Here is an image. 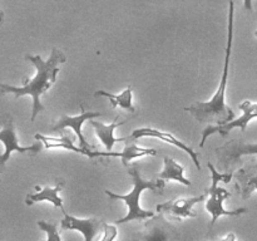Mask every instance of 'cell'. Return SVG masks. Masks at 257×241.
Returning a JSON list of instances; mask_svg holds the SVG:
<instances>
[{
	"mask_svg": "<svg viewBox=\"0 0 257 241\" xmlns=\"http://www.w3.org/2000/svg\"><path fill=\"white\" fill-rule=\"evenodd\" d=\"M62 211L64 217L60 221V228L64 231H80L83 236H84V241H94L95 236L100 232L102 228H104V222H103V220H99V218H79L67 213L64 208H62Z\"/></svg>",
	"mask_w": 257,
	"mask_h": 241,
	"instance_id": "cell-11",
	"label": "cell"
},
{
	"mask_svg": "<svg viewBox=\"0 0 257 241\" xmlns=\"http://www.w3.org/2000/svg\"><path fill=\"white\" fill-rule=\"evenodd\" d=\"M255 37L257 38V30H256V32H255Z\"/></svg>",
	"mask_w": 257,
	"mask_h": 241,
	"instance_id": "cell-24",
	"label": "cell"
},
{
	"mask_svg": "<svg viewBox=\"0 0 257 241\" xmlns=\"http://www.w3.org/2000/svg\"><path fill=\"white\" fill-rule=\"evenodd\" d=\"M137 141L135 138L127 137L125 140V146L123 148V151L120 152H99V151H93L92 158L95 157H117L120 158L123 162V165L128 166L130 161L135 160V158H140V157H145V156H156L157 155V150L155 148H143L137 146Z\"/></svg>",
	"mask_w": 257,
	"mask_h": 241,
	"instance_id": "cell-13",
	"label": "cell"
},
{
	"mask_svg": "<svg viewBox=\"0 0 257 241\" xmlns=\"http://www.w3.org/2000/svg\"><path fill=\"white\" fill-rule=\"evenodd\" d=\"M235 2L230 0V9H228V28H227V45H226L225 65H223L222 77H221L220 87L208 102H195L190 107H186L196 119L200 123H215L226 125L235 119V112L231 109L226 103V88L228 79V65H230L231 48L233 40V22H235Z\"/></svg>",
	"mask_w": 257,
	"mask_h": 241,
	"instance_id": "cell-2",
	"label": "cell"
},
{
	"mask_svg": "<svg viewBox=\"0 0 257 241\" xmlns=\"http://www.w3.org/2000/svg\"><path fill=\"white\" fill-rule=\"evenodd\" d=\"M165 166L162 172L160 173V178L163 181H177L185 186H191V181L185 177V167L181 166L173 158L165 157Z\"/></svg>",
	"mask_w": 257,
	"mask_h": 241,
	"instance_id": "cell-18",
	"label": "cell"
},
{
	"mask_svg": "<svg viewBox=\"0 0 257 241\" xmlns=\"http://www.w3.org/2000/svg\"><path fill=\"white\" fill-rule=\"evenodd\" d=\"M0 141L4 145V153L0 157V166H4L5 162L10 158L13 151H17L19 153H38L42 150V143L38 142L33 146H20L18 142L17 133H15V127H14V120L13 117L9 114L4 115V119L2 123V132H0Z\"/></svg>",
	"mask_w": 257,
	"mask_h": 241,
	"instance_id": "cell-6",
	"label": "cell"
},
{
	"mask_svg": "<svg viewBox=\"0 0 257 241\" xmlns=\"http://www.w3.org/2000/svg\"><path fill=\"white\" fill-rule=\"evenodd\" d=\"M103 238L100 241H114L115 237H117L118 230L115 226L108 225V223H104V228H103Z\"/></svg>",
	"mask_w": 257,
	"mask_h": 241,
	"instance_id": "cell-21",
	"label": "cell"
},
{
	"mask_svg": "<svg viewBox=\"0 0 257 241\" xmlns=\"http://www.w3.org/2000/svg\"><path fill=\"white\" fill-rule=\"evenodd\" d=\"M181 236L177 228L166 218V215L160 213L150 217L145 226L133 237V241H180Z\"/></svg>",
	"mask_w": 257,
	"mask_h": 241,
	"instance_id": "cell-5",
	"label": "cell"
},
{
	"mask_svg": "<svg viewBox=\"0 0 257 241\" xmlns=\"http://www.w3.org/2000/svg\"><path fill=\"white\" fill-rule=\"evenodd\" d=\"M207 166L211 171V181H212V183H211V187L207 190L210 197H208L207 202H206V210L212 216V221L210 223V227H212L221 216H240L242 213L247 212V208L242 207L233 211H227L223 207V201L230 197L231 193L226 188L220 187L218 182L222 181V182L228 183L231 178H232V173H220L211 162H208Z\"/></svg>",
	"mask_w": 257,
	"mask_h": 241,
	"instance_id": "cell-4",
	"label": "cell"
},
{
	"mask_svg": "<svg viewBox=\"0 0 257 241\" xmlns=\"http://www.w3.org/2000/svg\"><path fill=\"white\" fill-rule=\"evenodd\" d=\"M236 188L243 200L251 197L257 190V162H250L240 168L235 175Z\"/></svg>",
	"mask_w": 257,
	"mask_h": 241,
	"instance_id": "cell-14",
	"label": "cell"
},
{
	"mask_svg": "<svg viewBox=\"0 0 257 241\" xmlns=\"http://www.w3.org/2000/svg\"><path fill=\"white\" fill-rule=\"evenodd\" d=\"M216 241H236V236L233 232H228L225 237L221 238V240H216Z\"/></svg>",
	"mask_w": 257,
	"mask_h": 241,
	"instance_id": "cell-22",
	"label": "cell"
},
{
	"mask_svg": "<svg viewBox=\"0 0 257 241\" xmlns=\"http://www.w3.org/2000/svg\"><path fill=\"white\" fill-rule=\"evenodd\" d=\"M216 155L220 162V167L228 171L243 156L257 155V142L250 143L241 140L228 141L216 150Z\"/></svg>",
	"mask_w": 257,
	"mask_h": 241,
	"instance_id": "cell-8",
	"label": "cell"
},
{
	"mask_svg": "<svg viewBox=\"0 0 257 241\" xmlns=\"http://www.w3.org/2000/svg\"><path fill=\"white\" fill-rule=\"evenodd\" d=\"M132 138L135 140H140V138L143 137H151V138H157V140L163 141V142L168 143V145H172L175 146L176 148L181 151H185L188 156L191 157V160L193 161L196 167L200 170L201 165H200V161H198V153L196 151H193L192 148L188 147L186 143H183L182 141L178 140L176 136H173L172 133L170 132H165V131H160V130H156V128H151V127H145V128H137V130L133 131Z\"/></svg>",
	"mask_w": 257,
	"mask_h": 241,
	"instance_id": "cell-12",
	"label": "cell"
},
{
	"mask_svg": "<svg viewBox=\"0 0 257 241\" xmlns=\"http://www.w3.org/2000/svg\"><path fill=\"white\" fill-rule=\"evenodd\" d=\"M207 195L208 191H206L202 195L195 196V197L177 198V200L167 201V202L157 205L156 210L158 211V213H163V215L168 216L171 220L181 221L182 218L186 217H196L197 213L193 211V206L197 205L198 202L205 201Z\"/></svg>",
	"mask_w": 257,
	"mask_h": 241,
	"instance_id": "cell-9",
	"label": "cell"
},
{
	"mask_svg": "<svg viewBox=\"0 0 257 241\" xmlns=\"http://www.w3.org/2000/svg\"><path fill=\"white\" fill-rule=\"evenodd\" d=\"M35 140L44 143L47 150H50V148H64V150L73 151L75 153L84 155L88 158H92L93 150H84L83 147H77L68 136H64V137H49V136L39 135L38 133V135H35Z\"/></svg>",
	"mask_w": 257,
	"mask_h": 241,
	"instance_id": "cell-17",
	"label": "cell"
},
{
	"mask_svg": "<svg viewBox=\"0 0 257 241\" xmlns=\"http://www.w3.org/2000/svg\"><path fill=\"white\" fill-rule=\"evenodd\" d=\"M90 126L94 128L95 135L97 137L99 138L100 142L103 143V146L105 147L107 152H110L112 148L114 147L115 143H120V142H125L127 137L123 138H117L114 136V130L119 126H122L123 123H125V120H117L115 119L114 122H112L110 125H104L102 122H98V120L90 119L89 120Z\"/></svg>",
	"mask_w": 257,
	"mask_h": 241,
	"instance_id": "cell-16",
	"label": "cell"
},
{
	"mask_svg": "<svg viewBox=\"0 0 257 241\" xmlns=\"http://www.w3.org/2000/svg\"><path fill=\"white\" fill-rule=\"evenodd\" d=\"M128 173L132 177L133 181V190L131 191L130 193L127 195H117V193L112 192L109 190H105V195L110 198L112 201H117L120 200L127 205L128 207V212L124 217L118 218L115 222L117 223H125V222H131V221L135 220H146V218H150L155 216V213L152 211H147L143 210L140 205V198L141 195L145 190H151L153 191L157 195H163V191H165L166 187V181L161 180H152V181H147L141 176V171H140V165L138 163H133L128 167Z\"/></svg>",
	"mask_w": 257,
	"mask_h": 241,
	"instance_id": "cell-3",
	"label": "cell"
},
{
	"mask_svg": "<svg viewBox=\"0 0 257 241\" xmlns=\"http://www.w3.org/2000/svg\"><path fill=\"white\" fill-rule=\"evenodd\" d=\"M94 95L95 97L108 98L113 108L120 107L123 108V109L128 110V112H135L136 110L135 105H133L132 103L133 94H132V88L131 87L125 88L120 94H112V93L105 92V90H97V92L94 93Z\"/></svg>",
	"mask_w": 257,
	"mask_h": 241,
	"instance_id": "cell-19",
	"label": "cell"
},
{
	"mask_svg": "<svg viewBox=\"0 0 257 241\" xmlns=\"http://www.w3.org/2000/svg\"><path fill=\"white\" fill-rule=\"evenodd\" d=\"M102 113L99 112H93V110H83L79 115H67V114H62L59 117V119L54 123L53 126H50V132L52 133H58L64 131L65 128H72L74 131L75 136L79 140L80 146H82L84 150H92L89 143L87 142L85 137L83 136L82 133V126L85 120H90L94 119V118L100 117Z\"/></svg>",
	"mask_w": 257,
	"mask_h": 241,
	"instance_id": "cell-10",
	"label": "cell"
},
{
	"mask_svg": "<svg viewBox=\"0 0 257 241\" xmlns=\"http://www.w3.org/2000/svg\"><path fill=\"white\" fill-rule=\"evenodd\" d=\"M243 7L246 10H252V0H243Z\"/></svg>",
	"mask_w": 257,
	"mask_h": 241,
	"instance_id": "cell-23",
	"label": "cell"
},
{
	"mask_svg": "<svg viewBox=\"0 0 257 241\" xmlns=\"http://www.w3.org/2000/svg\"><path fill=\"white\" fill-rule=\"evenodd\" d=\"M38 226L40 230L47 233V240L45 241H62L58 231V222L55 220L50 221H38Z\"/></svg>",
	"mask_w": 257,
	"mask_h": 241,
	"instance_id": "cell-20",
	"label": "cell"
},
{
	"mask_svg": "<svg viewBox=\"0 0 257 241\" xmlns=\"http://www.w3.org/2000/svg\"><path fill=\"white\" fill-rule=\"evenodd\" d=\"M238 108L242 110V114L238 118H235L231 122L226 123V125H218V126H208L207 128H205V131L202 132V138H201L200 147L205 146V142L207 141V138L211 135H215V133H220L221 136H227L230 133L231 130L233 128H240L241 131H246L247 125L252 119L257 118V103L250 102V100H245L241 104H238Z\"/></svg>",
	"mask_w": 257,
	"mask_h": 241,
	"instance_id": "cell-7",
	"label": "cell"
},
{
	"mask_svg": "<svg viewBox=\"0 0 257 241\" xmlns=\"http://www.w3.org/2000/svg\"><path fill=\"white\" fill-rule=\"evenodd\" d=\"M25 58L32 64H34L35 69H37V74L29 82H25V84L22 85V87L2 84L0 85V90H2L3 94L13 93L15 98L23 97V95H30L33 98L30 120L34 122L37 115L44 110V105L40 102V97L54 84L55 80H57V74L60 70L59 64L65 63L67 58H65L64 53L62 50L57 49V48L52 50V54L48 58V60H43L40 55H27Z\"/></svg>",
	"mask_w": 257,
	"mask_h": 241,
	"instance_id": "cell-1",
	"label": "cell"
},
{
	"mask_svg": "<svg viewBox=\"0 0 257 241\" xmlns=\"http://www.w3.org/2000/svg\"><path fill=\"white\" fill-rule=\"evenodd\" d=\"M63 186H64V181L63 180L58 181L57 185H55L54 187L45 186V187L40 188L39 186H35V190H38V192L27 195V197H25V203H27L28 206H32L34 205V203L42 202V201H48V202L53 203L54 207L64 208L62 197H59V192L62 191Z\"/></svg>",
	"mask_w": 257,
	"mask_h": 241,
	"instance_id": "cell-15",
	"label": "cell"
}]
</instances>
